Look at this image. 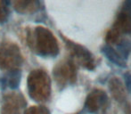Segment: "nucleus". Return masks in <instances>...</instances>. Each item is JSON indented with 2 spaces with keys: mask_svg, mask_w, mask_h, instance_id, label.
<instances>
[{
  "mask_svg": "<svg viewBox=\"0 0 131 114\" xmlns=\"http://www.w3.org/2000/svg\"><path fill=\"white\" fill-rule=\"evenodd\" d=\"M29 47L41 56H55L59 53L56 38L49 29L37 27L28 35Z\"/></svg>",
  "mask_w": 131,
  "mask_h": 114,
  "instance_id": "nucleus-1",
  "label": "nucleus"
},
{
  "mask_svg": "<svg viewBox=\"0 0 131 114\" xmlns=\"http://www.w3.org/2000/svg\"><path fill=\"white\" fill-rule=\"evenodd\" d=\"M28 91L34 101L43 102L50 96L51 81L47 73L43 70H34L28 76Z\"/></svg>",
  "mask_w": 131,
  "mask_h": 114,
  "instance_id": "nucleus-2",
  "label": "nucleus"
},
{
  "mask_svg": "<svg viewBox=\"0 0 131 114\" xmlns=\"http://www.w3.org/2000/svg\"><path fill=\"white\" fill-rule=\"evenodd\" d=\"M23 64V54L17 45L4 43L0 45V69L6 71H19Z\"/></svg>",
  "mask_w": 131,
  "mask_h": 114,
  "instance_id": "nucleus-3",
  "label": "nucleus"
},
{
  "mask_svg": "<svg viewBox=\"0 0 131 114\" xmlns=\"http://www.w3.org/2000/svg\"><path fill=\"white\" fill-rule=\"evenodd\" d=\"M25 106L26 101L23 95L17 92H11L3 96L1 114H23Z\"/></svg>",
  "mask_w": 131,
  "mask_h": 114,
  "instance_id": "nucleus-4",
  "label": "nucleus"
},
{
  "mask_svg": "<svg viewBox=\"0 0 131 114\" xmlns=\"http://www.w3.org/2000/svg\"><path fill=\"white\" fill-rule=\"evenodd\" d=\"M14 7L20 14H32L39 7V2L33 0H19L14 3Z\"/></svg>",
  "mask_w": 131,
  "mask_h": 114,
  "instance_id": "nucleus-5",
  "label": "nucleus"
},
{
  "mask_svg": "<svg viewBox=\"0 0 131 114\" xmlns=\"http://www.w3.org/2000/svg\"><path fill=\"white\" fill-rule=\"evenodd\" d=\"M21 71H7V74L2 78V83L5 86L10 88H17L21 82Z\"/></svg>",
  "mask_w": 131,
  "mask_h": 114,
  "instance_id": "nucleus-6",
  "label": "nucleus"
},
{
  "mask_svg": "<svg viewBox=\"0 0 131 114\" xmlns=\"http://www.w3.org/2000/svg\"><path fill=\"white\" fill-rule=\"evenodd\" d=\"M102 52L105 54V56L113 63H115L116 65L119 66V67H125L126 66V62L125 60L121 56V54L118 52H116L113 48H112L111 47L105 45L103 47Z\"/></svg>",
  "mask_w": 131,
  "mask_h": 114,
  "instance_id": "nucleus-7",
  "label": "nucleus"
},
{
  "mask_svg": "<svg viewBox=\"0 0 131 114\" xmlns=\"http://www.w3.org/2000/svg\"><path fill=\"white\" fill-rule=\"evenodd\" d=\"M23 114H50V112L44 106H31L28 108Z\"/></svg>",
  "mask_w": 131,
  "mask_h": 114,
  "instance_id": "nucleus-8",
  "label": "nucleus"
},
{
  "mask_svg": "<svg viewBox=\"0 0 131 114\" xmlns=\"http://www.w3.org/2000/svg\"><path fill=\"white\" fill-rule=\"evenodd\" d=\"M9 10L8 6H7V3L5 1L0 0V22H4L6 21L7 17H8Z\"/></svg>",
  "mask_w": 131,
  "mask_h": 114,
  "instance_id": "nucleus-9",
  "label": "nucleus"
},
{
  "mask_svg": "<svg viewBox=\"0 0 131 114\" xmlns=\"http://www.w3.org/2000/svg\"><path fill=\"white\" fill-rule=\"evenodd\" d=\"M124 78H125V83H126L127 88H128V90L131 93V74L126 73L124 75Z\"/></svg>",
  "mask_w": 131,
  "mask_h": 114,
  "instance_id": "nucleus-10",
  "label": "nucleus"
}]
</instances>
